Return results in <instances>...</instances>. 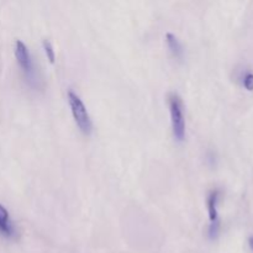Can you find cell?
Returning a JSON list of instances; mask_svg holds the SVG:
<instances>
[{
    "label": "cell",
    "instance_id": "obj_1",
    "mask_svg": "<svg viewBox=\"0 0 253 253\" xmlns=\"http://www.w3.org/2000/svg\"><path fill=\"white\" fill-rule=\"evenodd\" d=\"M168 105L170 111V121H172L173 136L175 140L183 141L185 137V119H184V106L179 94H168Z\"/></svg>",
    "mask_w": 253,
    "mask_h": 253
},
{
    "label": "cell",
    "instance_id": "obj_2",
    "mask_svg": "<svg viewBox=\"0 0 253 253\" xmlns=\"http://www.w3.org/2000/svg\"><path fill=\"white\" fill-rule=\"evenodd\" d=\"M68 103L71 106L72 115H73L74 121H76L79 130L84 135H89L93 131V121H91L90 115H89L81 96L74 93L73 90H68Z\"/></svg>",
    "mask_w": 253,
    "mask_h": 253
},
{
    "label": "cell",
    "instance_id": "obj_3",
    "mask_svg": "<svg viewBox=\"0 0 253 253\" xmlns=\"http://www.w3.org/2000/svg\"><path fill=\"white\" fill-rule=\"evenodd\" d=\"M15 57L17 59L20 68L24 72L25 77L29 81L31 85H36L39 82V77H37L36 67H35L34 59H32L31 53H30L29 48L26 44L21 41V40H16L15 41Z\"/></svg>",
    "mask_w": 253,
    "mask_h": 253
},
{
    "label": "cell",
    "instance_id": "obj_4",
    "mask_svg": "<svg viewBox=\"0 0 253 253\" xmlns=\"http://www.w3.org/2000/svg\"><path fill=\"white\" fill-rule=\"evenodd\" d=\"M0 234L6 239H12L16 236V227L12 224L7 210L2 204H0Z\"/></svg>",
    "mask_w": 253,
    "mask_h": 253
},
{
    "label": "cell",
    "instance_id": "obj_5",
    "mask_svg": "<svg viewBox=\"0 0 253 253\" xmlns=\"http://www.w3.org/2000/svg\"><path fill=\"white\" fill-rule=\"evenodd\" d=\"M220 192L217 189L211 190L210 194L208 195V212H209V219H210V225H214L220 222L219 220V212H217V200H219Z\"/></svg>",
    "mask_w": 253,
    "mask_h": 253
},
{
    "label": "cell",
    "instance_id": "obj_6",
    "mask_svg": "<svg viewBox=\"0 0 253 253\" xmlns=\"http://www.w3.org/2000/svg\"><path fill=\"white\" fill-rule=\"evenodd\" d=\"M166 41H167L168 48L170 49L173 56L178 59H182L183 54H184V49H183V46L179 40H178V37L175 35H173L172 32H168L166 35Z\"/></svg>",
    "mask_w": 253,
    "mask_h": 253
},
{
    "label": "cell",
    "instance_id": "obj_7",
    "mask_svg": "<svg viewBox=\"0 0 253 253\" xmlns=\"http://www.w3.org/2000/svg\"><path fill=\"white\" fill-rule=\"evenodd\" d=\"M42 46H43L47 59L53 64L54 61H56V53H54V49H53V46H52L51 41H49V40H43V41H42Z\"/></svg>",
    "mask_w": 253,
    "mask_h": 253
},
{
    "label": "cell",
    "instance_id": "obj_8",
    "mask_svg": "<svg viewBox=\"0 0 253 253\" xmlns=\"http://www.w3.org/2000/svg\"><path fill=\"white\" fill-rule=\"evenodd\" d=\"M244 86L247 90H253V73H246L244 77Z\"/></svg>",
    "mask_w": 253,
    "mask_h": 253
},
{
    "label": "cell",
    "instance_id": "obj_9",
    "mask_svg": "<svg viewBox=\"0 0 253 253\" xmlns=\"http://www.w3.org/2000/svg\"><path fill=\"white\" fill-rule=\"evenodd\" d=\"M249 245H250V249L252 250L253 251V235L251 237H250V240H249Z\"/></svg>",
    "mask_w": 253,
    "mask_h": 253
}]
</instances>
